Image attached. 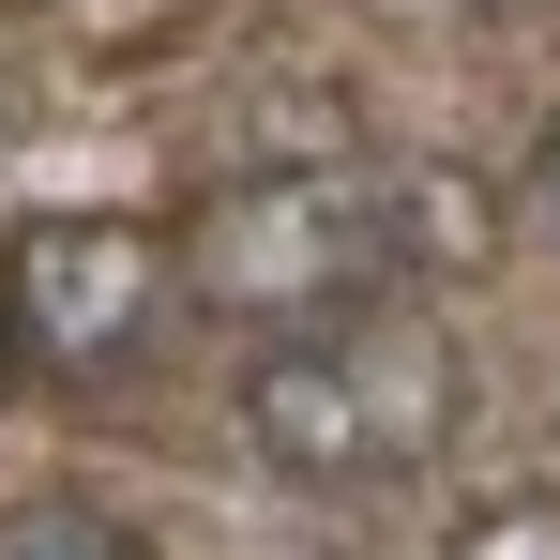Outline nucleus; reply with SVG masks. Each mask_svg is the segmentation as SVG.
Instances as JSON below:
<instances>
[{"label": "nucleus", "instance_id": "7", "mask_svg": "<svg viewBox=\"0 0 560 560\" xmlns=\"http://www.w3.org/2000/svg\"><path fill=\"white\" fill-rule=\"evenodd\" d=\"M15 137H31V77L0 61V152H15Z\"/></svg>", "mask_w": 560, "mask_h": 560}, {"label": "nucleus", "instance_id": "5", "mask_svg": "<svg viewBox=\"0 0 560 560\" xmlns=\"http://www.w3.org/2000/svg\"><path fill=\"white\" fill-rule=\"evenodd\" d=\"M440 560H560V485H485V500H455Z\"/></svg>", "mask_w": 560, "mask_h": 560}, {"label": "nucleus", "instance_id": "8", "mask_svg": "<svg viewBox=\"0 0 560 560\" xmlns=\"http://www.w3.org/2000/svg\"><path fill=\"white\" fill-rule=\"evenodd\" d=\"M0 378H15V273H0Z\"/></svg>", "mask_w": 560, "mask_h": 560}, {"label": "nucleus", "instance_id": "3", "mask_svg": "<svg viewBox=\"0 0 560 560\" xmlns=\"http://www.w3.org/2000/svg\"><path fill=\"white\" fill-rule=\"evenodd\" d=\"M0 273H15V364L106 378L152 318H167L183 243H167V228H137V212H46L31 243H0Z\"/></svg>", "mask_w": 560, "mask_h": 560}, {"label": "nucleus", "instance_id": "1", "mask_svg": "<svg viewBox=\"0 0 560 560\" xmlns=\"http://www.w3.org/2000/svg\"><path fill=\"white\" fill-rule=\"evenodd\" d=\"M500 258V183L469 167H364V152H288L197 197L183 288L197 318H349L424 273H485Z\"/></svg>", "mask_w": 560, "mask_h": 560}, {"label": "nucleus", "instance_id": "4", "mask_svg": "<svg viewBox=\"0 0 560 560\" xmlns=\"http://www.w3.org/2000/svg\"><path fill=\"white\" fill-rule=\"evenodd\" d=\"M0 560H152V530H137L121 500L46 485V500H15V515H0Z\"/></svg>", "mask_w": 560, "mask_h": 560}, {"label": "nucleus", "instance_id": "6", "mask_svg": "<svg viewBox=\"0 0 560 560\" xmlns=\"http://www.w3.org/2000/svg\"><path fill=\"white\" fill-rule=\"evenodd\" d=\"M530 212L560 228V121H546V152H530Z\"/></svg>", "mask_w": 560, "mask_h": 560}, {"label": "nucleus", "instance_id": "2", "mask_svg": "<svg viewBox=\"0 0 560 560\" xmlns=\"http://www.w3.org/2000/svg\"><path fill=\"white\" fill-rule=\"evenodd\" d=\"M469 424V349L440 318H394V303H349V318H303L258 349L243 378V440L258 469L288 485H409V469H440Z\"/></svg>", "mask_w": 560, "mask_h": 560}]
</instances>
